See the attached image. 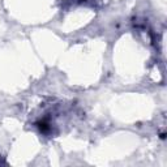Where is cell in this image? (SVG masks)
<instances>
[{
  "label": "cell",
  "mask_w": 167,
  "mask_h": 167,
  "mask_svg": "<svg viewBox=\"0 0 167 167\" xmlns=\"http://www.w3.org/2000/svg\"><path fill=\"white\" fill-rule=\"evenodd\" d=\"M37 125H38V128H39V130H41L42 133H47L48 130H50V124H48L47 121H45V120L38 121Z\"/></svg>",
  "instance_id": "cell-1"
},
{
  "label": "cell",
  "mask_w": 167,
  "mask_h": 167,
  "mask_svg": "<svg viewBox=\"0 0 167 167\" xmlns=\"http://www.w3.org/2000/svg\"><path fill=\"white\" fill-rule=\"evenodd\" d=\"M161 139H166V133H161Z\"/></svg>",
  "instance_id": "cell-2"
}]
</instances>
